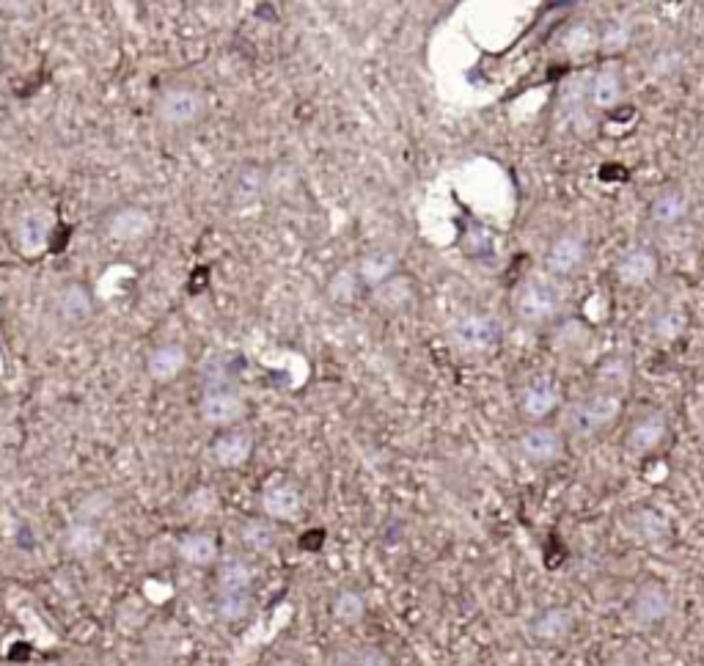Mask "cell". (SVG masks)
Wrapping results in <instances>:
<instances>
[{
  "mask_svg": "<svg viewBox=\"0 0 704 666\" xmlns=\"http://www.w3.org/2000/svg\"><path fill=\"white\" fill-rule=\"evenodd\" d=\"M564 303H567L564 289L556 281L542 276H526L512 289L509 309H512V317L523 325H548L556 317H561Z\"/></svg>",
  "mask_w": 704,
  "mask_h": 666,
  "instance_id": "obj_1",
  "label": "cell"
},
{
  "mask_svg": "<svg viewBox=\"0 0 704 666\" xmlns=\"http://www.w3.org/2000/svg\"><path fill=\"white\" fill-rule=\"evenodd\" d=\"M622 413V394L597 389L589 397L575 400L564 411V433L572 438H594L608 430Z\"/></svg>",
  "mask_w": 704,
  "mask_h": 666,
  "instance_id": "obj_2",
  "label": "cell"
},
{
  "mask_svg": "<svg viewBox=\"0 0 704 666\" xmlns=\"http://www.w3.org/2000/svg\"><path fill=\"white\" fill-rule=\"evenodd\" d=\"M449 345L462 356H490L504 345V322L490 311H468L449 325Z\"/></svg>",
  "mask_w": 704,
  "mask_h": 666,
  "instance_id": "obj_3",
  "label": "cell"
},
{
  "mask_svg": "<svg viewBox=\"0 0 704 666\" xmlns=\"http://www.w3.org/2000/svg\"><path fill=\"white\" fill-rule=\"evenodd\" d=\"M207 113V97L196 86H171L154 102V116L165 127H190Z\"/></svg>",
  "mask_w": 704,
  "mask_h": 666,
  "instance_id": "obj_4",
  "label": "cell"
},
{
  "mask_svg": "<svg viewBox=\"0 0 704 666\" xmlns=\"http://www.w3.org/2000/svg\"><path fill=\"white\" fill-rule=\"evenodd\" d=\"M567 452V433L550 424H531L517 438V455L526 460L528 466H553Z\"/></svg>",
  "mask_w": 704,
  "mask_h": 666,
  "instance_id": "obj_5",
  "label": "cell"
},
{
  "mask_svg": "<svg viewBox=\"0 0 704 666\" xmlns=\"http://www.w3.org/2000/svg\"><path fill=\"white\" fill-rule=\"evenodd\" d=\"M561 397H564V389H561L559 380L550 378V375H537L517 391V411L531 424L545 422L559 411Z\"/></svg>",
  "mask_w": 704,
  "mask_h": 666,
  "instance_id": "obj_6",
  "label": "cell"
},
{
  "mask_svg": "<svg viewBox=\"0 0 704 666\" xmlns=\"http://www.w3.org/2000/svg\"><path fill=\"white\" fill-rule=\"evenodd\" d=\"M671 611H674L671 589L663 581H655V578L638 584L633 598L627 600V614L641 628H652V625L666 622L671 617Z\"/></svg>",
  "mask_w": 704,
  "mask_h": 666,
  "instance_id": "obj_7",
  "label": "cell"
},
{
  "mask_svg": "<svg viewBox=\"0 0 704 666\" xmlns=\"http://www.w3.org/2000/svg\"><path fill=\"white\" fill-rule=\"evenodd\" d=\"M366 298H369L374 311H380L385 317H399V314H407L418 303V284L413 276L396 270L394 276H388L377 287L369 289Z\"/></svg>",
  "mask_w": 704,
  "mask_h": 666,
  "instance_id": "obj_8",
  "label": "cell"
},
{
  "mask_svg": "<svg viewBox=\"0 0 704 666\" xmlns=\"http://www.w3.org/2000/svg\"><path fill=\"white\" fill-rule=\"evenodd\" d=\"M586 259H589L586 237L575 229H567L550 240L548 251H545V270L553 278H570L586 265Z\"/></svg>",
  "mask_w": 704,
  "mask_h": 666,
  "instance_id": "obj_9",
  "label": "cell"
},
{
  "mask_svg": "<svg viewBox=\"0 0 704 666\" xmlns=\"http://www.w3.org/2000/svg\"><path fill=\"white\" fill-rule=\"evenodd\" d=\"M660 273V256L652 245H630L616 256L614 276L625 287H647Z\"/></svg>",
  "mask_w": 704,
  "mask_h": 666,
  "instance_id": "obj_10",
  "label": "cell"
},
{
  "mask_svg": "<svg viewBox=\"0 0 704 666\" xmlns=\"http://www.w3.org/2000/svg\"><path fill=\"white\" fill-rule=\"evenodd\" d=\"M669 430V416L663 411L641 413L625 430L622 446H625L627 455H649V452H655V449L666 444Z\"/></svg>",
  "mask_w": 704,
  "mask_h": 666,
  "instance_id": "obj_11",
  "label": "cell"
},
{
  "mask_svg": "<svg viewBox=\"0 0 704 666\" xmlns=\"http://www.w3.org/2000/svg\"><path fill=\"white\" fill-rule=\"evenodd\" d=\"M267 193V168L259 163H242L229 179V204L234 210L256 207Z\"/></svg>",
  "mask_w": 704,
  "mask_h": 666,
  "instance_id": "obj_12",
  "label": "cell"
},
{
  "mask_svg": "<svg viewBox=\"0 0 704 666\" xmlns=\"http://www.w3.org/2000/svg\"><path fill=\"white\" fill-rule=\"evenodd\" d=\"M201 416L212 427H231L245 416V400L240 397V391L231 386L207 389L201 397Z\"/></svg>",
  "mask_w": 704,
  "mask_h": 666,
  "instance_id": "obj_13",
  "label": "cell"
},
{
  "mask_svg": "<svg viewBox=\"0 0 704 666\" xmlns=\"http://www.w3.org/2000/svg\"><path fill=\"white\" fill-rule=\"evenodd\" d=\"M262 510L273 521H295L303 512V493L292 479H270L262 488Z\"/></svg>",
  "mask_w": 704,
  "mask_h": 666,
  "instance_id": "obj_14",
  "label": "cell"
},
{
  "mask_svg": "<svg viewBox=\"0 0 704 666\" xmlns=\"http://www.w3.org/2000/svg\"><path fill=\"white\" fill-rule=\"evenodd\" d=\"M575 628V614L570 606H545L528 622V636L537 644H559Z\"/></svg>",
  "mask_w": 704,
  "mask_h": 666,
  "instance_id": "obj_15",
  "label": "cell"
},
{
  "mask_svg": "<svg viewBox=\"0 0 704 666\" xmlns=\"http://www.w3.org/2000/svg\"><path fill=\"white\" fill-rule=\"evenodd\" d=\"M154 229V221L143 207H119L108 215L105 221V234L116 243H138L143 237H149Z\"/></svg>",
  "mask_w": 704,
  "mask_h": 666,
  "instance_id": "obj_16",
  "label": "cell"
},
{
  "mask_svg": "<svg viewBox=\"0 0 704 666\" xmlns=\"http://www.w3.org/2000/svg\"><path fill=\"white\" fill-rule=\"evenodd\" d=\"M688 212H691V199L685 190L663 188L660 193H655V199L649 201L647 218L660 229H671V226H680L688 218Z\"/></svg>",
  "mask_w": 704,
  "mask_h": 666,
  "instance_id": "obj_17",
  "label": "cell"
},
{
  "mask_svg": "<svg viewBox=\"0 0 704 666\" xmlns=\"http://www.w3.org/2000/svg\"><path fill=\"white\" fill-rule=\"evenodd\" d=\"M355 270H358V278H361L363 289L369 292L372 287H377L380 281H385L388 276H394L399 270V256L391 251V248H372L366 251L363 256H358L355 262Z\"/></svg>",
  "mask_w": 704,
  "mask_h": 666,
  "instance_id": "obj_18",
  "label": "cell"
},
{
  "mask_svg": "<svg viewBox=\"0 0 704 666\" xmlns=\"http://www.w3.org/2000/svg\"><path fill=\"white\" fill-rule=\"evenodd\" d=\"M53 232V215L47 210H28L17 221V245L25 254H39Z\"/></svg>",
  "mask_w": 704,
  "mask_h": 666,
  "instance_id": "obj_19",
  "label": "cell"
},
{
  "mask_svg": "<svg viewBox=\"0 0 704 666\" xmlns=\"http://www.w3.org/2000/svg\"><path fill=\"white\" fill-rule=\"evenodd\" d=\"M212 455L223 468H240L245 466L253 455V435L245 430H229L212 444Z\"/></svg>",
  "mask_w": 704,
  "mask_h": 666,
  "instance_id": "obj_20",
  "label": "cell"
},
{
  "mask_svg": "<svg viewBox=\"0 0 704 666\" xmlns=\"http://www.w3.org/2000/svg\"><path fill=\"white\" fill-rule=\"evenodd\" d=\"M185 364H187L185 347L176 345V342H168V345L154 347L152 356H149V361H146V372H149V378L152 380L165 383V380H174L176 375L185 369Z\"/></svg>",
  "mask_w": 704,
  "mask_h": 666,
  "instance_id": "obj_21",
  "label": "cell"
},
{
  "mask_svg": "<svg viewBox=\"0 0 704 666\" xmlns=\"http://www.w3.org/2000/svg\"><path fill=\"white\" fill-rule=\"evenodd\" d=\"M325 295H328V298L333 300L336 306H352V303H358V300H361V295H366V289H363L355 265L336 267V270H333V273L328 276Z\"/></svg>",
  "mask_w": 704,
  "mask_h": 666,
  "instance_id": "obj_22",
  "label": "cell"
},
{
  "mask_svg": "<svg viewBox=\"0 0 704 666\" xmlns=\"http://www.w3.org/2000/svg\"><path fill=\"white\" fill-rule=\"evenodd\" d=\"M589 100L600 111L614 108L616 102L622 100V75L614 67L600 69L592 78V83H589Z\"/></svg>",
  "mask_w": 704,
  "mask_h": 666,
  "instance_id": "obj_23",
  "label": "cell"
},
{
  "mask_svg": "<svg viewBox=\"0 0 704 666\" xmlns=\"http://www.w3.org/2000/svg\"><path fill=\"white\" fill-rule=\"evenodd\" d=\"M176 551H179V556H182L185 562H190V565L207 567L218 559V540H215L212 534L204 532L187 534V537L179 540Z\"/></svg>",
  "mask_w": 704,
  "mask_h": 666,
  "instance_id": "obj_24",
  "label": "cell"
},
{
  "mask_svg": "<svg viewBox=\"0 0 704 666\" xmlns=\"http://www.w3.org/2000/svg\"><path fill=\"white\" fill-rule=\"evenodd\" d=\"M366 598H363L358 589H341L330 600V614L333 620L341 625H358L366 617Z\"/></svg>",
  "mask_w": 704,
  "mask_h": 666,
  "instance_id": "obj_25",
  "label": "cell"
},
{
  "mask_svg": "<svg viewBox=\"0 0 704 666\" xmlns=\"http://www.w3.org/2000/svg\"><path fill=\"white\" fill-rule=\"evenodd\" d=\"M256 570L251 562H245L240 556H231L226 559L218 570V587L220 592H242V589H251Z\"/></svg>",
  "mask_w": 704,
  "mask_h": 666,
  "instance_id": "obj_26",
  "label": "cell"
},
{
  "mask_svg": "<svg viewBox=\"0 0 704 666\" xmlns=\"http://www.w3.org/2000/svg\"><path fill=\"white\" fill-rule=\"evenodd\" d=\"M58 314L72 322L86 320L88 314H91V295L86 292V287L69 284L66 289H61V295H58Z\"/></svg>",
  "mask_w": 704,
  "mask_h": 666,
  "instance_id": "obj_27",
  "label": "cell"
},
{
  "mask_svg": "<svg viewBox=\"0 0 704 666\" xmlns=\"http://www.w3.org/2000/svg\"><path fill=\"white\" fill-rule=\"evenodd\" d=\"M630 378H633L630 361H625V358H611V361H605L603 367H600V372H597V386L605 391L622 394V391L630 386Z\"/></svg>",
  "mask_w": 704,
  "mask_h": 666,
  "instance_id": "obj_28",
  "label": "cell"
},
{
  "mask_svg": "<svg viewBox=\"0 0 704 666\" xmlns=\"http://www.w3.org/2000/svg\"><path fill=\"white\" fill-rule=\"evenodd\" d=\"M64 548L72 556H88L99 548V532L91 523H75L64 534Z\"/></svg>",
  "mask_w": 704,
  "mask_h": 666,
  "instance_id": "obj_29",
  "label": "cell"
},
{
  "mask_svg": "<svg viewBox=\"0 0 704 666\" xmlns=\"http://www.w3.org/2000/svg\"><path fill=\"white\" fill-rule=\"evenodd\" d=\"M215 609H218V614L223 617V620H229V622L245 620L253 609L251 592H248V589H242V592H220L218 606H215Z\"/></svg>",
  "mask_w": 704,
  "mask_h": 666,
  "instance_id": "obj_30",
  "label": "cell"
},
{
  "mask_svg": "<svg viewBox=\"0 0 704 666\" xmlns=\"http://www.w3.org/2000/svg\"><path fill=\"white\" fill-rule=\"evenodd\" d=\"M685 333V314L680 309H663L652 320V336L660 342H677Z\"/></svg>",
  "mask_w": 704,
  "mask_h": 666,
  "instance_id": "obj_31",
  "label": "cell"
},
{
  "mask_svg": "<svg viewBox=\"0 0 704 666\" xmlns=\"http://www.w3.org/2000/svg\"><path fill=\"white\" fill-rule=\"evenodd\" d=\"M242 543L248 545L251 551H256V554H264V551H270L275 545V532L273 526H267V523L262 521H248L245 526H242Z\"/></svg>",
  "mask_w": 704,
  "mask_h": 666,
  "instance_id": "obj_32",
  "label": "cell"
},
{
  "mask_svg": "<svg viewBox=\"0 0 704 666\" xmlns=\"http://www.w3.org/2000/svg\"><path fill=\"white\" fill-rule=\"evenodd\" d=\"M597 45V34L589 23H578L572 25L570 31L564 34V50L572 53V56H581L586 50H592Z\"/></svg>",
  "mask_w": 704,
  "mask_h": 666,
  "instance_id": "obj_33",
  "label": "cell"
},
{
  "mask_svg": "<svg viewBox=\"0 0 704 666\" xmlns=\"http://www.w3.org/2000/svg\"><path fill=\"white\" fill-rule=\"evenodd\" d=\"M630 25L625 23V20H611V23L605 25L603 34L597 36V42H600V47L603 50H611V53H616V50H625L627 45H630Z\"/></svg>",
  "mask_w": 704,
  "mask_h": 666,
  "instance_id": "obj_34",
  "label": "cell"
},
{
  "mask_svg": "<svg viewBox=\"0 0 704 666\" xmlns=\"http://www.w3.org/2000/svg\"><path fill=\"white\" fill-rule=\"evenodd\" d=\"M44 9V0H0V17L6 20H28Z\"/></svg>",
  "mask_w": 704,
  "mask_h": 666,
  "instance_id": "obj_35",
  "label": "cell"
},
{
  "mask_svg": "<svg viewBox=\"0 0 704 666\" xmlns=\"http://www.w3.org/2000/svg\"><path fill=\"white\" fill-rule=\"evenodd\" d=\"M586 342V325L581 322H567L561 331H556V345L559 350H578Z\"/></svg>",
  "mask_w": 704,
  "mask_h": 666,
  "instance_id": "obj_36",
  "label": "cell"
},
{
  "mask_svg": "<svg viewBox=\"0 0 704 666\" xmlns=\"http://www.w3.org/2000/svg\"><path fill=\"white\" fill-rule=\"evenodd\" d=\"M680 56L677 53H671V50H663V53H658V56L652 58V72L655 75H663V78H669V75H674L677 69H680Z\"/></svg>",
  "mask_w": 704,
  "mask_h": 666,
  "instance_id": "obj_37",
  "label": "cell"
},
{
  "mask_svg": "<svg viewBox=\"0 0 704 666\" xmlns=\"http://www.w3.org/2000/svg\"><path fill=\"white\" fill-rule=\"evenodd\" d=\"M344 661L347 664H388V655L383 650H374V647H363V650L347 655Z\"/></svg>",
  "mask_w": 704,
  "mask_h": 666,
  "instance_id": "obj_38",
  "label": "cell"
}]
</instances>
